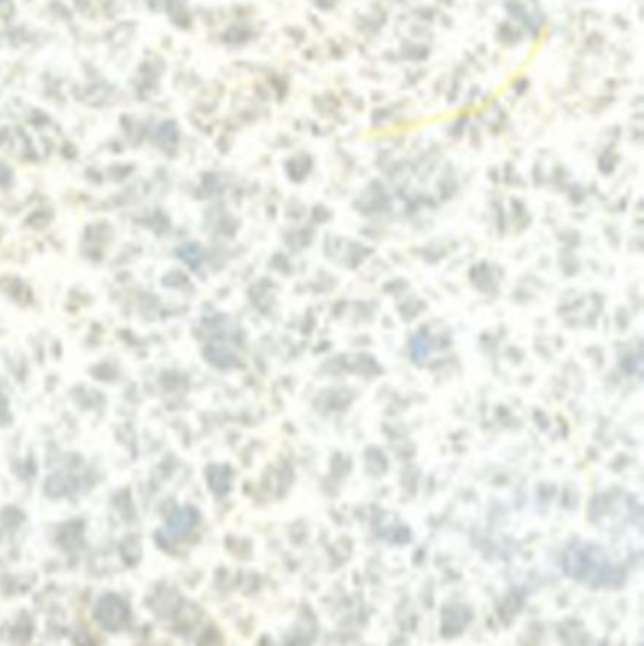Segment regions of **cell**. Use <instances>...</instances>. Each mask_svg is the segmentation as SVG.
I'll return each mask as SVG.
<instances>
[{"instance_id":"cell-5","label":"cell","mask_w":644,"mask_h":646,"mask_svg":"<svg viewBox=\"0 0 644 646\" xmlns=\"http://www.w3.org/2000/svg\"><path fill=\"white\" fill-rule=\"evenodd\" d=\"M2 416H4V403L0 399V420H2Z\"/></svg>"},{"instance_id":"cell-4","label":"cell","mask_w":644,"mask_h":646,"mask_svg":"<svg viewBox=\"0 0 644 646\" xmlns=\"http://www.w3.org/2000/svg\"><path fill=\"white\" fill-rule=\"evenodd\" d=\"M180 255H182L183 259L187 261L190 265H193V267H195L196 263L201 261V252H199V248H195V246L182 248V250H180Z\"/></svg>"},{"instance_id":"cell-1","label":"cell","mask_w":644,"mask_h":646,"mask_svg":"<svg viewBox=\"0 0 644 646\" xmlns=\"http://www.w3.org/2000/svg\"><path fill=\"white\" fill-rule=\"evenodd\" d=\"M565 571L578 582L599 586H616L623 580V569L610 560L599 546L573 544L565 552Z\"/></svg>"},{"instance_id":"cell-3","label":"cell","mask_w":644,"mask_h":646,"mask_svg":"<svg viewBox=\"0 0 644 646\" xmlns=\"http://www.w3.org/2000/svg\"><path fill=\"white\" fill-rule=\"evenodd\" d=\"M195 520H196L195 513L190 510V508H185V510H178V513L172 516V520H170V531L176 535L185 533L187 529L193 527Z\"/></svg>"},{"instance_id":"cell-2","label":"cell","mask_w":644,"mask_h":646,"mask_svg":"<svg viewBox=\"0 0 644 646\" xmlns=\"http://www.w3.org/2000/svg\"><path fill=\"white\" fill-rule=\"evenodd\" d=\"M97 616L102 624L116 629V627H120L125 622L127 607L123 605V601L116 599V597H106L104 601L98 605Z\"/></svg>"}]
</instances>
